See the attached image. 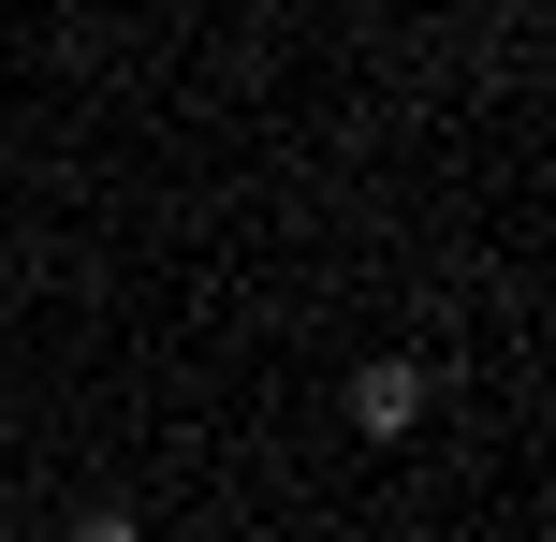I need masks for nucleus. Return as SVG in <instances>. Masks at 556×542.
<instances>
[{
  "label": "nucleus",
  "instance_id": "obj_2",
  "mask_svg": "<svg viewBox=\"0 0 556 542\" xmlns=\"http://www.w3.org/2000/svg\"><path fill=\"white\" fill-rule=\"evenodd\" d=\"M59 542H147V528H132V499H88V514L59 528Z\"/></svg>",
  "mask_w": 556,
  "mask_h": 542
},
{
  "label": "nucleus",
  "instance_id": "obj_1",
  "mask_svg": "<svg viewBox=\"0 0 556 542\" xmlns=\"http://www.w3.org/2000/svg\"><path fill=\"white\" fill-rule=\"evenodd\" d=\"M352 426L366 440H410L425 426V367H410V352H366V367H352Z\"/></svg>",
  "mask_w": 556,
  "mask_h": 542
}]
</instances>
